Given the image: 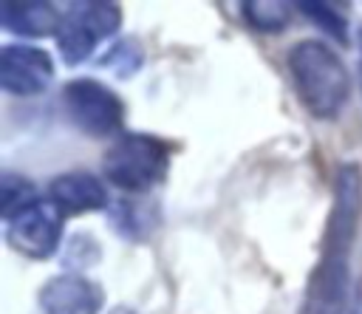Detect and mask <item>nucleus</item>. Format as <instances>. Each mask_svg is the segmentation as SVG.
I'll use <instances>...</instances> for the list:
<instances>
[{"label": "nucleus", "mask_w": 362, "mask_h": 314, "mask_svg": "<svg viewBox=\"0 0 362 314\" xmlns=\"http://www.w3.org/2000/svg\"><path fill=\"white\" fill-rule=\"evenodd\" d=\"M362 221V167L345 161L334 175V198L300 314H345L351 303V255Z\"/></svg>", "instance_id": "nucleus-1"}, {"label": "nucleus", "mask_w": 362, "mask_h": 314, "mask_svg": "<svg viewBox=\"0 0 362 314\" xmlns=\"http://www.w3.org/2000/svg\"><path fill=\"white\" fill-rule=\"evenodd\" d=\"M286 68L300 105L314 119H334L351 96V74L322 40H300L286 54Z\"/></svg>", "instance_id": "nucleus-2"}, {"label": "nucleus", "mask_w": 362, "mask_h": 314, "mask_svg": "<svg viewBox=\"0 0 362 314\" xmlns=\"http://www.w3.org/2000/svg\"><path fill=\"white\" fill-rule=\"evenodd\" d=\"M170 147L150 133H122L102 156L105 181L122 192L144 195L167 178Z\"/></svg>", "instance_id": "nucleus-3"}, {"label": "nucleus", "mask_w": 362, "mask_h": 314, "mask_svg": "<svg viewBox=\"0 0 362 314\" xmlns=\"http://www.w3.org/2000/svg\"><path fill=\"white\" fill-rule=\"evenodd\" d=\"M62 105L68 122L90 139H119L124 133V102L99 79H68L62 88Z\"/></svg>", "instance_id": "nucleus-4"}, {"label": "nucleus", "mask_w": 362, "mask_h": 314, "mask_svg": "<svg viewBox=\"0 0 362 314\" xmlns=\"http://www.w3.org/2000/svg\"><path fill=\"white\" fill-rule=\"evenodd\" d=\"M119 28H122V6L90 0V3H71L54 37L65 65H79L96 51L102 40L113 37Z\"/></svg>", "instance_id": "nucleus-5"}, {"label": "nucleus", "mask_w": 362, "mask_h": 314, "mask_svg": "<svg viewBox=\"0 0 362 314\" xmlns=\"http://www.w3.org/2000/svg\"><path fill=\"white\" fill-rule=\"evenodd\" d=\"M65 218L68 215L51 198H37L31 207L6 221V240L17 255L28 260H45L62 243Z\"/></svg>", "instance_id": "nucleus-6"}, {"label": "nucleus", "mask_w": 362, "mask_h": 314, "mask_svg": "<svg viewBox=\"0 0 362 314\" xmlns=\"http://www.w3.org/2000/svg\"><path fill=\"white\" fill-rule=\"evenodd\" d=\"M54 82V59L45 48L6 42L0 48V88L11 96H40Z\"/></svg>", "instance_id": "nucleus-7"}, {"label": "nucleus", "mask_w": 362, "mask_h": 314, "mask_svg": "<svg viewBox=\"0 0 362 314\" xmlns=\"http://www.w3.org/2000/svg\"><path fill=\"white\" fill-rule=\"evenodd\" d=\"M37 303L42 314H102L105 289L79 272H62L42 283Z\"/></svg>", "instance_id": "nucleus-8"}, {"label": "nucleus", "mask_w": 362, "mask_h": 314, "mask_svg": "<svg viewBox=\"0 0 362 314\" xmlns=\"http://www.w3.org/2000/svg\"><path fill=\"white\" fill-rule=\"evenodd\" d=\"M48 198L65 212V215H82V212H96L110 204L107 187L99 175L88 170H71L59 173L48 184Z\"/></svg>", "instance_id": "nucleus-9"}, {"label": "nucleus", "mask_w": 362, "mask_h": 314, "mask_svg": "<svg viewBox=\"0 0 362 314\" xmlns=\"http://www.w3.org/2000/svg\"><path fill=\"white\" fill-rule=\"evenodd\" d=\"M59 23H62V14L57 11L54 3H42V0L0 3V25L14 37H23V40L48 37V34H57Z\"/></svg>", "instance_id": "nucleus-10"}, {"label": "nucleus", "mask_w": 362, "mask_h": 314, "mask_svg": "<svg viewBox=\"0 0 362 314\" xmlns=\"http://www.w3.org/2000/svg\"><path fill=\"white\" fill-rule=\"evenodd\" d=\"M240 11H243V20L255 31H260V34H280L288 25V20H291L294 6L283 3V0H246V3H240Z\"/></svg>", "instance_id": "nucleus-11"}, {"label": "nucleus", "mask_w": 362, "mask_h": 314, "mask_svg": "<svg viewBox=\"0 0 362 314\" xmlns=\"http://www.w3.org/2000/svg\"><path fill=\"white\" fill-rule=\"evenodd\" d=\"M37 198H42V195H37L34 181H28L25 175H17V173H3V178H0V215H3V221H11L17 212L31 207Z\"/></svg>", "instance_id": "nucleus-12"}, {"label": "nucleus", "mask_w": 362, "mask_h": 314, "mask_svg": "<svg viewBox=\"0 0 362 314\" xmlns=\"http://www.w3.org/2000/svg\"><path fill=\"white\" fill-rule=\"evenodd\" d=\"M297 11H303V17L308 23H314L325 37L337 40L339 45H348V20L345 14H339L331 3H297Z\"/></svg>", "instance_id": "nucleus-13"}, {"label": "nucleus", "mask_w": 362, "mask_h": 314, "mask_svg": "<svg viewBox=\"0 0 362 314\" xmlns=\"http://www.w3.org/2000/svg\"><path fill=\"white\" fill-rule=\"evenodd\" d=\"M102 65H105L107 71H113V76L127 79V76H133L136 71H141V65H144V51H141V45H139L136 40H119V42L102 57Z\"/></svg>", "instance_id": "nucleus-14"}, {"label": "nucleus", "mask_w": 362, "mask_h": 314, "mask_svg": "<svg viewBox=\"0 0 362 314\" xmlns=\"http://www.w3.org/2000/svg\"><path fill=\"white\" fill-rule=\"evenodd\" d=\"M68 260L76 266H93L99 260V243L88 235H74L68 240Z\"/></svg>", "instance_id": "nucleus-15"}, {"label": "nucleus", "mask_w": 362, "mask_h": 314, "mask_svg": "<svg viewBox=\"0 0 362 314\" xmlns=\"http://www.w3.org/2000/svg\"><path fill=\"white\" fill-rule=\"evenodd\" d=\"M345 314H362V286H356V289H354V294H351V303H348Z\"/></svg>", "instance_id": "nucleus-16"}, {"label": "nucleus", "mask_w": 362, "mask_h": 314, "mask_svg": "<svg viewBox=\"0 0 362 314\" xmlns=\"http://www.w3.org/2000/svg\"><path fill=\"white\" fill-rule=\"evenodd\" d=\"M359 45H362V31H359ZM359 79H362V62H359Z\"/></svg>", "instance_id": "nucleus-17"}]
</instances>
